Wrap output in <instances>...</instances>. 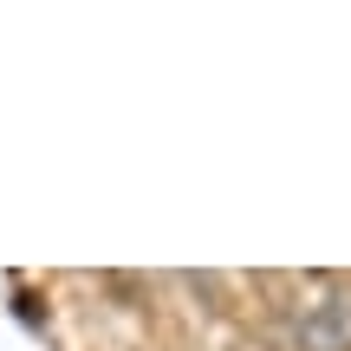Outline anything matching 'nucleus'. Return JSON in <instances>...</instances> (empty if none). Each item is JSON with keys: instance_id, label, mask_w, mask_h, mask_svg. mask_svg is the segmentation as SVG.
<instances>
[{"instance_id": "f257e3e1", "label": "nucleus", "mask_w": 351, "mask_h": 351, "mask_svg": "<svg viewBox=\"0 0 351 351\" xmlns=\"http://www.w3.org/2000/svg\"><path fill=\"white\" fill-rule=\"evenodd\" d=\"M280 339H287V351H351V287H339V280L313 287L300 306H287Z\"/></svg>"}]
</instances>
